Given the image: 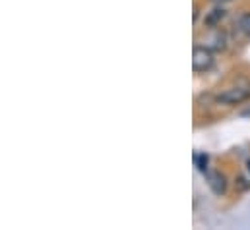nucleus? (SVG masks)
Segmentation results:
<instances>
[{
    "mask_svg": "<svg viewBox=\"0 0 250 230\" xmlns=\"http://www.w3.org/2000/svg\"><path fill=\"white\" fill-rule=\"evenodd\" d=\"M215 64V57H213V51L209 47H202V45H196L194 51H192V70L196 74H202V72H209Z\"/></svg>",
    "mask_w": 250,
    "mask_h": 230,
    "instance_id": "obj_1",
    "label": "nucleus"
},
{
    "mask_svg": "<svg viewBox=\"0 0 250 230\" xmlns=\"http://www.w3.org/2000/svg\"><path fill=\"white\" fill-rule=\"evenodd\" d=\"M249 99L250 87H247V85H235V87H229V89H225L223 93L217 95V103L225 105V107H235V105H241Z\"/></svg>",
    "mask_w": 250,
    "mask_h": 230,
    "instance_id": "obj_2",
    "label": "nucleus"
},
{
    "mask_svg": "<svg viewBox=\"0 0 250 230\" xmlns=\"http://www.w3.org/2000/svg\"><path fill=\"white\" fill-rule=\"evenodd\" d=\"M208 186H209V190L215 193V195H225L227 193V186H229V182H227V176L223 172H219V171H213V172H208Z\"/></svg>",
    "mask_w": 250,
    "mask_h": 230,
    "instance_id": "obj_3",
    "label": "nucleus"
},
{
    "mask_svg": "<svg viewBox=\"0 0 250 230\" xmlns=\"http://www.w3.org/2000/svg\"><path fill=\"white\" fill-rule=\"evenodd\" d=\"M227 16V12H225V8L223 6H213L209 12H206V18H204V25L208 27V29H215L221 21H223V18Z\"/></svg>",
    "mask_w": 250,
    "mask_h": 230,
    "instance_id": "obj_4",
    "label": "nucleus"
},
{
    "mask_svg": "<svg viewBox=\"0 0 250 230\" xmlns=\"http://www.w3.org/2000/svg\"><path fill=\"white\" fill-rule=\"evenodd\" d=\"M237 27H239V31H241L245 37H249L250 39V12H245V14L239 16V19H237Z\"/></svg>",
    "mask_w": 250,
    "mask_h": 230,
    "instance_id": "obj_5",
    "label": "nucleus"
},
{
    "mask_svg": "<svg viewBox=\"0 0 250 230\" xmlns=\"http://www.w3.org/2000/svg\"><path fill=\"white\" fill-rule=\"evenodd\" d=\"M208 161H209V157L206 155V153H202V155H198L196 157V167H198V171L200 172H208Z\"/></svg>",
    "mask_w": 250,
    "mask_h": 230,
    "instance_id": "obj_6",
    "label": "nucleus"
},
{
    "mask_svg": "<svg viewBox=\"0 0 250 230\" xmlns=\"http://www.w3.org/2000/svg\"><path fill=\"white\" fill-rule=\"evenodd\" d=\"M211 4H217V6H225V4H229V2H233V0H209Z\"/></svg>",
    "mask_w": 250,
    "mask_h": 230,
    "instance_id": "obj_7",
    "label": "nucleus"
},
{
    "mask_svg": "<svg viewBox=\"0 0 250 230\" xmlns=\"http://www.w3.org/2000/svg\"><path fill=\"white\" fill-rule=\"evenodd\" d=\"M247 167H249V172H250V161H247Z\"/></svg>",
    "mask_w": 250,
    "mask_h": 230,
    "instance_id": "obj_8",
    "label": "nucleus"
}]
</instances>
